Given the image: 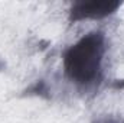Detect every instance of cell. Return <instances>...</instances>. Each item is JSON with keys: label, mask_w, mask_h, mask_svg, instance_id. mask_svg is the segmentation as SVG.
<instances>
[{"label": "cell", "mask_w": 124, "mask_h": 123, "mask_svg": "<svg viewBox=\"0 0 124 123\" xmlns=\"http://www.w3.org/2000/svg\"><path fill=\"white\" fill-rule=\"evenodd\" d=\"M94 123H124V120H121V119H100Z\"/></svg>", "instance_id": "obj_4"}, {"label": "cell", "mask_w": 124, "mask_h": 123, "mask_svg": "<svg viewBox=\"0 0 124 123\" xmlns=\"http://www.w3.org/2000/svg\"><path fill=\"white\" fill-rule=\"evenodd\" d=\"M113 88H117V90L124 88V80H116V81L113 83Z\"/></svg>", "instance_id": "obj_5"}, {"label": "cell", "mask_w": 124, "mask_h": 123, "mask_svg": "<svg viewBox=\"0 0 124 123\" xmlns=\"http://www.w3.org/2000/svg\"><path fill=\"white\" fill-rule=\"evenodd\" d=\"M118 0H90L77 1L69 9V20L79 22L84 19H104L114 15L120 9Z\"/></svg>", "instance_id": "obj_2"}, {"label": "cell", "mask_w": 124, "mask_h": 123, "mask_svg": "<svg viewBox=\"0 0 124 123\" xmlns=\"http://www.w3.org/2000/svg\"><path fill=\"white\" fill-rule=\"evenodd\" d=\"M105 52L102 32H91L69 46L63 54V68L68 78L78 86H91L101 78V62Z\"/></svg>", "instance_id": "obj_1"}, {"label": "cell", "mask_w": 124, "mask_h": 123, "mask_svg": "<svg viewBox=\"0 0 124 123\" xmlns=\"http://www.w3.org/2000/svg\"><path fill=\"white\" fill-rule=\"evenodd\" d=\"M25 96H39V97H43V98H49V97H51L48 84H46L45 80H38V81H35L31 87H28V88L25 90Z\"/></svg>", "instance_id": "obj_3"}]
</instances>
